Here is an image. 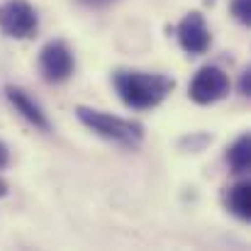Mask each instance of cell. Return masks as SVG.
Segmentation results:
<instances>
[{
	"label": "cell",
	"instance_id": "6da1fadb",
	"mask_svg": "<svg viewBox=\"0 0 251 251\" xmlns=\"http://www.w3.org/2000/svg\"><path fill=\"white\" fill-rule=\"evenodd\" d=\"M112 83L120 100L132 110H151L161 105L168 93L176 88V81L164 74H149V71H134V69L115 71Z\"/></svg>",
	"mask_w": 251,
	"mask_h": 251
},
{
	"label": "cell",
	"instance_id": "7a4b0ae2",
	"mask_svg": "<svg viewBox=\"0 0 251 251\" xmlns=\"http://www.w3.org/2000/svg\"><path fill=\"white\" fill-rule=\"evenodd\" d=\"M76 115L93 134H98V137H102L107 142L137 149L142 144V139H144V127L139 122H132V120H125V117H115L110 112H102V110H95V107H85V105L76 107Z\"/></svg>",
	"mask_w": 251,
	"mask_h": 251
},
{
	"label": "cell",
	"instance_id": "3957f363",
	"mask_svg": "<svg viewBox=\"0 0 251 251\" xmlns=\"http://www.w3.org/2000/svg\"><path fill=\"white\" fill-rule=\"evenodd\" d=\"M39 29L37 10L27 0H7L0 5V32L10 39H29Z\"/></svg>",
	"mask_w": 251,
	"mask_h": 251
},
{
	"label": "cell",
	"instance_id": "277c9868",
	"mask_svg": "<svg viewBox=\"0 0 251 251\" xmlns=\"http://www.w3.org/2000/svg\"><path fill=\"white\" fill-rule=\"evenodd\" d=\"M76 61H74V51L69 49V44L64 39H51L42 47L39 51V71L44 76L47 83H64L74 76Z\"/></svg>",
	"mask_w": 251,
	"mask_h": 251
},
{
	"label": "cell",
	"instance_id": "5b68a950",
	"mask_svg": "<svg viewBox=\"0 0 251 251\" xmlns=\"http://www.w3.org/2000/svg\"><path fill=\"white\" fill-rule=\"evenodd\" d=\"M229 76L220 69V66H202L193 81H190V88H188V95L193 102L198 105H212L222 98H227L229 93Z\"/></svg>",
	"mask_w": 251,
	"mask_h": 251
},
{
	"label": "cell",
	"instance_id": "8992f818",
	"mask_svg": "<svg viewBox=\"0 0 251 251\" xmlns=\"http://www.w3.org/2000/svg\"><path fill=\"white\" fill-rule=\"evenodd\" d=\"M178 44L183 47L185 54H193V56H200L210 49L212 34L207 29V22H205L202 12L193 10L178 22Z\"/></svg>",
	"mask_w": 251,
	"mask_h": 251
},
{
	"label": "cell",
	"instance_id": "52a82bcc",
	"mask_svg": "<svg viewBox=\"0 0 251 251\" xmlns=\"http://www.w3.org/2000/svg\"><path fill=\"white\" fill-rule=\"evenodd\" d=\"M5 98H7V102L15 107V112H20L32 127H37V129H42V132H49V129H51V125H49V120H47V112L42 110V105H39L27 90H22V88H17V85H7V88H5Z\"/></svg>",
	"mask_w": 251,
	"mask_h": 251
},
{
	"label": "cell",
	"instance_id": "ba28073f",
	"mask_svg": "<svg viewBox=\"0 0 251 251\" xmlns=\"http://www.w3.org/2000/svg\"><path fill=\"white\" fill-rule=\"evenodd\" d=\"M227 207L239 220H249L251 217V183L249 180H239V183H234L229 188V193H227Z\"/></svg>",
	"mask_w": 251,
	"mask_h": 251
},
{
	"label": "cell",
	"instance_id": "9c48e42d",
	"mask_svg": "<svg viewBox=\"0 0 251 251\" xmlns=\"http://www.w3.org/2000/svg\"><path fill=\"white\" fill-rule=\"evenodd\" d=\"M227 164L234 173H247L251 166V139L249 134H242L229 149H227Z\"/></svg>",
	"mask_w": 251,
	"mask_h": 251
},
{
	"label": "cell",
	"instance_id": "30bf717a",
	"mask_svg": "<svg viewBox=\"0 0 251 251\" xmlns=\"http://www.w3.org/2000/svg\"><path fill=\"white\" fill-rule=\"evenodd\" d=\"M232 15L242 22V25H251V0H232Z\"/></svg>",
	"mask_w": 251,
	"mask_h": 251
},
{
	"label": "cell",
	"instance_id": "8fae6325",
	"mask_svg": "<svg viewBox=\"0 0 251 251\" xmlns=\"http://www.w3.org/2000/svg\"><path fill=\"white\" fill-rule=\"evenodd\" d=\"M81 7H88V10H102V7H110L120 0H76Z\"/></svg>",
	"mask_w": 251,
	"mask_h": 251
},
{
	"label": "cell",
	"instance_id": "7c38bea8",
	"mask_svg": "<svg viewBox=\"0 0 251 251\" xmlns=\"http://www.w3.org/2000/svg\"><path fill=\"white\" fill-rule=\"evenodd\" d=\"M239 93L242 95H251V71L247 69L244 74H242V78H239Z\"/></svg>",
	"mask_w": 251,
	"mask_h": 251
},
{
	"label": "cell",
	"instance_id": "4fadbf2b",
	"mask_svg": "<svg viewBox=\"0 0 251 251\" xmlns=\"http://www.w3.org/2000/svg\"><path fill=\"white\" fill-rule=\"evenodd\" d=\"M10 164V151H7V147L0 142V171Z\"/></svg>",
	"mask_w": 251,
	"mask_h": 251
},
{
	"label": "cell",
	"instance_id": "5bb4252c",
	"mask_svg": "<svg viewBox=\"0 0 251 251\" xmlns=\"http://www.w3.org/2000/svg\"><path fill=\"white\" fill-rule=\"evenodd\" d=\"M5 195H7V183L0 178V198H5Z\"/></svg>",
	"mask_w": 251,
	"mask_h": 251
}]
</instances>
